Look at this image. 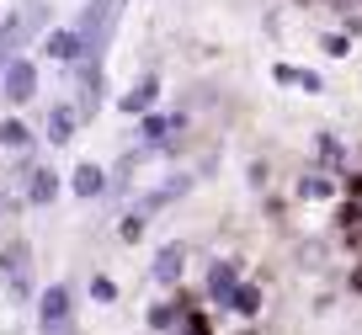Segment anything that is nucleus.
<instances>
[{
  "label": "nucleus",
  "instance_id": "nucleus-1",
  "mask_svg": "<svg viewBox=\"0 0 362 335\" xmlns=\"http://www.w3.org/2000/svg\"><path fill=\"white\" fill-rule=\"evenodd\" d=\"M117 16H123V0H90L86 11H80V37H86V59H102L107 43L117 33Z\"/></svg>",
  "mask_w": 362,
  "mask_h": 335
},
{
  "label": "nucleus",
  "instance_id": "nucleus-2",
  "mask_svg": "<svg viewBox=\"0 0 362 335\" xmlns=\"http://www.w3.org/2000/svg\"><path fill=\"white\" fill-rule=\"evenodd\" d=\"M27 271H33V250H27V240H11L0 250V277H6L16 303H27Z\"/></svg>",
  "mask_w": 362,
  "mask_h": 335
},
{
  "label": "nucleus",
  "instance_id": "nucleus-3",
  "mask_svg": "<svg viewBox=\"0 0 362 335\" xmlns=\"http://www.w3.org/2000/svg\"><path fill=\"white\" fill-rule=\"evenodd\" d=\"M0 96L11 101V107H27V101L37 96V64H33V59H11V64H6V75H0Z\"/></svg>",
  "mask_w": 362,
  "mask_h": 335
},
{
  "label": "nucleus",
  "instance_id": "nucleus-4",
  "mask_svg": "<svg viewBox=\"0 0 362 335\" xmlns=\"http://www.w3.org/2000/svg\"><path fill=\"white\" fill-rule=\"evenodd\" d=\"M37 319H43V335H64L69 324V288H43V298H37Z\"/></svg>",
  "mask_w": 362,
  "mask_h": 335
},
{
  "label": "nucleus",
  "instance_id": "nucleus-5",
  "mask_svg": "<svg viewBox=\"0 0 362 335\" xmlns=\"http://www.w3.org/2000/svg\"><path fill=\"white\" fill-rule=\"evenodd\" d=\"M43 54L59 59V64H80V59H86V37H80V27H54V33L43 37Z\"/></svg>",
  "mask_w": 362,
  "mask_h": 335
},
{
  "label": "nucleus",
  "instance_id": "nucleus-6",
  "mask_svg": "<svg viewBox=\"0 0 362 335\" xmlns=\"http://www.w3.org/2000/svg\"><path fill=\"white\" fill-rule=\"evenodd\" d=\"M102 107V59H80V117H90V112Z\"/></svg>",
  "mask_w": 362,
  "mask_h": 335
},
{
  "label": "nucleus",
  "instance_id": "nucleus-7",
  "mask_svg": "<svg viewBox=\"0 0 362 335\" xmlns=\"http://www.w3.org/2000/svg\"><path fill=\"white\" fill-rule=\"evenodd\" d=\"M69 192H75V197H102V192H107V170L102 165H96V160H80V165L75 170H69Z\"/></svg>",
  "mask_w": 362,
  "mask_h": 335
},
{
  "label": "nucleus",
  "instance_id": "nucleus-8",
  "mask_svg": "<svg viewBox=\"0 0 362 335\" xmlns=\"http://www.w3.org/2000/svg\"><path fill=\"white\" fill-rule=\"evenodd\" d=\"M54 197H59V170L54 165H33L27 170V202H33V208H48Z\"/></svg>",
  "mask_w": 362,
  "mask_h": 335
},
{
  "label": "nucleus",
  "instance_id": "nucleus-9",
  "mask_svg": "<svg viewBox=\"0 0 362 335\" xmlns=\"http://www.w3.org/2000/svg\"><path fill=\"white\" fill-rule=\"evenodd\" d=\"M155 101H160V80H155V75H144L123 101H117V107H123L128 117H144V112H155Z\"/></svg>",
  "mask_w": 362,
  "mask_h": 335
},
{
  "label": "nucleus",
  "instance_id": "nucleus-10",
  "mask_svg": "<svg viewBox=\"0 0 362 335\" xmlns=\"http://www.w3.org/2000/svg\"><path fill=\"white\" fill-rule=\"evenodd\" d=\"M75 128H80V112L69 107V101H59V107L48 112V144H69Z\"/></svg>",
  "mask_w": 362,
  "mask_h": 335
},
{
  "label": "nucleus",
  "instance_id": "nucleus-11",
  "mask_svg": "<svg viewBox=\"0 0 362 335\" xmlns=\"http://www.w3.org/2000/svg\"><path fill=\"white\" fill-rule=\"evenodd\" d=\"M240 288V261H218L214 271H208V298L229 303V293Z\"/></svg>",
  "mask_w": 362,
  "mask_h": 335
},
{
  "label": "nucleus",
  "instance_id": "nucleus-12",
  "mask_svg": "<svg viewBox=\"0 0 362 335\" xmlns=\"http://www.w3.org/2000/svg\"><path fill=\"white\" fill-rule=\"evenodd\" d=\"M272 80H277V86H298V90H309V96H315V90H325L315 69H298V64H272Z\"/></svg>",
  "mask_w": 362,
  "mask_h": 335
},
{
  "label": "nucleus",
  "instance_id": "nucleus-13",
  "mask_svg": "<svg viewBox=\"0 0 362 335\" xmlns=\"http://www.w3.org/2000/svg\"><path fill=\"white\" fill-rule=\"evenodd\" d=\"M336 223H341V235H346V245H362V202L346 197L336 208Z\"/></svg>",
  "mask_w": 362,
  "mask_h": 335
},
{
  "label": "nucleus",
  "instance_id": "nucleus-14",
  "mask_svg": "<svg viewBox=\"0 0 362 335\" xmlns=\"http://www.w3.org/2000/svg\"><path fill=\"white\" fill-rule=\"evenodd\" d=\"M181 261H187V245H160V256H155V282H176V277H181Z\"/></svg>",
  "mask_w": 362,
  "mask_h": 335
},
{
  "label": "nucleus",
  "instance_id": "nucleus-15",
  "mask_svg": "<svg viewBox=\"0 0 362 335\" xmlns=\"http://www.w3.org/2000/svg\"><path fill=\"white\" fill-rule=\"evenodd\" d=\"M229 309L245 314V319H250V314H261V288H256V282H240V288L229 293Z\"/></svg>",
  "mask_w": 362,
  "mask_h": 335
},
{
  "label": "nucleus",
  "instance_id": "nucleus-16",
  "mask_svg": "<svg viewBox=\"0 0 362 335\" xmlns=\"http://www.w3.org/2000/svg\"><path fill=\"white\" fill-rule=\"evenodd\" d=\"M170 128H181V117H160V112H144L139 134H144V144H160V139H165Z\"/></svg>",
  "mask_w": 362,
  "mask_h": 335
},
{
  "label": "nucleus",
  "instance_id": "nucleus-17",
  "mask_svg": "<svg viewBox=\"0 0 362 335\" xmlns=\"http://www.w3.org/2000/svg\"><path fill=\"white\" fill-rule=\"evenodd\" d=\"M0 144L6 149H27L33 144V128H27L22 117H6V123H0Z\"/></svg>",
  "mask_w": 362,
  "mask_h": 335
},
{
  "label": "nucleus",
  "instance_id": "nucleus-18",
  "mask_svg": "<svg viewBox=\"0 0 362 335\" xmlns=\"http://www.w3.org/2000/svg\"><path fill=\"white\" fill-rule=\"evenodd\" d=\"M176 319H187V314H181V303H160V309H149V324H155V330H170Z\"/></svg>",
  "mask_w": 362,
  "mask_h": 335
},
{
  "label": "nucleus",
  "instance_id": "nucleus-19",
  "mask_svg": "<svg viewBox=\"0 0 362 335\" xmlns=\"http://www.w3.org/2000/svg\"><path fill=\"white\" fill-rule=\"evenodd\" d=\"M90 298H96V303H112L117 298V282L112 277H90Z\"/></svg>",
  "mask_w": 362,
  "mask_h": 335
},
{
  "label": "nucleus",
  "instance_id": "nucleus-20",
  "mask_svg": "<svg viewBox=\"0 0 362 335\" xmlns=\"http://www.w3.org/2000/svg\"><path fill=\"white\" fill-rule=\"evenodd\" d=\"M181 335H214V324H208V314L187 309V324H181Z\"/></svg>",
  "mask_w": 362,
  "mask_h": 335
},
{
  "label": "nucleus",
  "instance_id": "nucleus-21",
  "mask_svg": "<svg viewBox=\"0 0 362 335\" xmlns=\"http://www.w3.org/2000/svg\"><path fill=\"white\" fill-rule=\"evenodd\" d=\"M117 235H123L128 245H134V240H144V213H128V218H123V229H117Z\"/></svg>",
  "mask_w": 362,
  "mask_h": 335
},
{
  "label": "nucleus",
  "instance_id": "nucleus-22",
  "mask_svg": "<svg viewBox=\"0 0 362 335\" xmlns=\"http://www.w3.org/2000/svg\"><path fill=\"white\" fill-rule=\"evenodd\" d=\"M298 192H304V197H330V176H309V181H298Z\"/></svg>",
  "mask_w": 362,
  "mask_h": 335
},
{
  "label": "nucleus",
  "instance_id": "nucleus-23",
  "mask_svg": "<svg viewBox=\"0 0 362 335\" xmlns=\"http://www.w3.org/2000/svg\"><path fill=\"white\" fill-rule=\"evenodd\" d=\"M325 54H330V59H346V54H351V37H346V33H330V37H325Z\"/></svg>",
  "mask_w": 362,
  "mask_h": 335
},
{
  "label": "nucleus",
  "instance_id": "nucleus-24",
  "mask_svg": "<svg viewBox=\"0 0 362 335\" xmlns=\"http://www.w3.org/2000/svg\"><path fill=\"white\" fill-rule=\"evenodd\" d=\"M320 160H325V165H341V144L330 134H320Z\"/></svg>",
  "mask_w": 362,
  "mask_h": 335
},
{
  "label": "nucleus",
  "instance_id": "nucleus-25",
  "mask_svg": "<svg viewBox=\"0 0 362 335\" xmlns=\"http://www.w3.org/2000/svg\"><path fill=\"white\" fill-rule=\"evenodd\" d=\"M346 197L362 202V170H351V176H346Z\"/></svg>",
  "mask_w": 362,
  "mask_h": 335
},
{
  "label": "nucleus",
  "instance_id": "nucleus-26",
  "mask_svg": "<svg viewBox=\"0 0 362 335\" xmlns=\"http://www.w3.org/2000/svg\"><path fill=\"white\" fill-rule=\"evenodd\" d=\"M351 288H357V293H362V266H357V271H351Z\"/></svg>",
  "mask_w": 362,
  "mask_h": 335
},
{
  "label": "nucleus",
  "instance_id": "nucleus-27",
  "mask_svg": "<svg viewBox=\"0 0 362 335\" xmlns=\"http://www.w3.org/2000/svg\"><path fill=\"white\" fill-rule=\"evenodd\" d=\"M293 6H315V0H293Z\"/></svg>",
  "mask_w": 362,
  "mask_h": 335
}]
</instances>
